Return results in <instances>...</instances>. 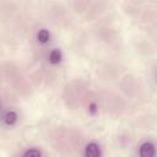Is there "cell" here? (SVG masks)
I'll list each match as a JSON object with an SVG mask.
<instances>
[{
  "instance_id": "1",
  "label": "cell",
  "mask_w": 157,
  "mask_h": 157,
  "mask_svg": "<svg viewBox=\"0 0 157 157\" xmlns=\"http://www.w3.org/2000/svg\"><path fill=\"white\" fill-rule=\"evenodd\" d=\"M85 155L88 156V157H98V156H101V155H102V151H101L99 145L96 144V142H90V144L86 146Z\"/></svg>"
},
{
  "instance_id": "2",
  "label": "cell",
  "mask_w": 157,
  "mask_h": 157,
  "mask_svg": "<svg viewBox=\"0 0 157 157\" xmlns=\"http://www.w3.org/2000/svg\"><path fill=\"white\" fill-rule=\"evenodd\" d=\"M140 156L142 157H152L155 156V146L151 142H145L140 147Z\"/></svg>"
},
{
  "instance_id": "3",
  "label": "cell",
  "mask_w": 157,
  "mask_h": 157,
  "mask_svg": "<svg viewBox=\"0 0 157 157\" xmlns=\"http://www.w3.org/2000/svg\"><path fill=\"white\" fill-rule=\"evenodd\" d=\"M49 61L50 64L55 65V64H59L61 61V52L59 49H53L49 54Z\"/></svg>"
},
{
  "instance_id": "4",
  "label": "cell",
  "mask_w": 157,
  "mask_h": 157,
  "mask_svg": "<svg viewBox=\"0 0 157 157\" xmlns=\"http://www.w3.org/2000/svg\"><path fill=\"white\" fill-rule=\"evenodd\" d=\"M49 39H50V33H49V31L48 29H40L38 33H37V40L39 42V43H47V42H49Z\"/></svg>"
},
{
  "instance_id": "5",
  "label": "cell",
  "mask_w": 157,
  "mask_h": 157,
  "mask_svg": "<svg viewBox=\"0 0 157 157\" xmlns=\"http://www.w3.org/2000/svg\"><path fill=\"white\" fill-rule=\"evenodd\" d=\"M4 121L6 125H13L16 121H17V114L16 112L13 110H10L5 114V118H4Z\"/></svg>"
},
{
  "instance_id": "6",
  "label": "cell",
  "mask_w": 157,
  "mask_h": 157,
  "mask_svg": "<svg viewBox=\"0 0 157 157\" xmlns=\"http://www.w3.org/2000/svg\"><path fill=\"white\" fill-rule=\"evenodd\" d=\"M23 155H25V156H34V157H39V156L42 155V152H40L39 150H34V148H32V150H27Z\"/></svg>"
},
{
  "instance_id": "7",
  "label": "cell",
  "mask_w": 157,
  "mask_h": 157,
  "mask_svg": "<svg viewBox=\"0 0 157 157\" xmlns=\"http://www.w3.org/2000/svg\"><path fill=\"white\" fill-rule=\"evenodd\" d=\"M94 112H96V105L91 104V113H94Z\"/></svg>"
}]
</instances>
